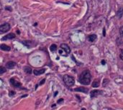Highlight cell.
<instances>
[{"label":"cell","mask_w":123,"mask_h":110,"mask_svg":"<svg viewBox=\"0 0 123 110\" xmlns=\"http://www.w3.org/2000/svg\"><path fill=\"white\" fill-rule=\"evenodd\" d=\"M91 76L89 71L88 70L84 71L81 74L78 78L79 82L81 84H84V85H89L91 82Z\"/></svg>","instance_id":"obj_1"},{"label":"cell","mask_w":123,"mask_h":110,"mask_svg":"<svg viewBox=\"0 0 123 110\" xmlns=\"http://www.w3.org/2000/svg\"><path fill=\"white\" fill-rule=\"evenodd\" d=\"M63 81H64V83L68 87H71L75 83L74 78L71 77V76H68V75H64L63 76Z\"/></svg>","instance_id":"obj_2"},{"label":"cell","mask_w":123,"mask_h":110,"mask_svg":"<svg viewBox=\"0 0 123 110\" xmlns=\"http://www.w3.org/2000/svg\"><path fill=\"white\" fill-rule=\"evenodd\" d=\"M10 29V25L8 23L4 24L0 26V33H5Z\"/></svg>","instance_id":"obj_3"},{"label":"cell","mask_w":123,"mask_h":110,"mask_svg":"<svg viewBox=\"0 0 123 110\" xmlns=\"http://www.w3.org/2000/svg\"><path fill=\"white\" fill-rule=\"evenodd\" d=\"M102 94V91L100 90H97V89H95V90H93L90 93V95H91V97L93 98V97H97V96H99V94Z\"/></svg>","instance_id":"obj_4"},{"label":"cell","mask_w":123,"mask_h":110,"mask_svg":"<svg viewBox=\"0 0 123 110\" xmlns=\"http://www.w3.org/2000/svg\"><path fill=\"white\" fill-rule=\"evenodd\" d=\"M61 48L63 50H64L68 54H69V53H71V49H70L69 47H68V45H67L66 44H62L61 45Z\"/></svg>","instance_id":"obj_5"},{"label":"cell","mask_w":123,"mask_h":110,"mask_svg":"<svg viewBox=\"0 0 123 110\" xmlns=\"http://www.w3.org/2000/svg\"><path fill=\"white\" fill-rule=\"evenodd\" d=\"M10 82L15 87H21V84L20 83V82L18 81L15 80V79H13V78L10 79Z\"/></svg>","instance_id":"obj_6"},{"label":"cell","mask_w":123,"mask_h":110,"mask_svg":"<svg viewBox=\"0 0 123 110\" xmlns=\"http://www.w3.org/2000/svg\"><path fill=\"white\" fill-rule=\"evenodd\" d=\"M45 72V69H41V70H35L33 71V73L35 76H38V75H40V74H44Z\"/></svg>","instance_id":"obj_7"},{"label":"cell","mask_w":123,"mask_h":110,"mask_svg":"<svg viewBox=\"0 0 123 110\" xmlns=\"http://www.w3.org/2000/svg\"><path fill=\"white\" fill-rule=\"evenodd\" d=\"M15 66H16V63L15 62H12V61H9L6 64V66L8 69H13Z\"/></svg>","instance_id":"obj_8"},{"label":"cell","mask_w":123,"mask_h":110,"mask_svg":"<svg viewBox=\"0 0 123 110\" xmlns=\"http://www.w3.org/2000/svg\"><path fill=\"white\" fill-rule=\"evenodd\" d=\"M15 37V34L14 33H10V34H8L7 36L4 37L2 38V40H7V39H14Z\"/></svg>","instance_id":"obj_9"},{"label":"cell","mask_w":123,"mask_h":110,"mask_svg":"<svg viewBox=\"0 0 123 110\" xmlns=\"http://www.w3.org/2000/svg\"><path fill=\"white\" fill-rule=\"evenodd\" d=\"M0 49H2L3 51H9L11 49V48L7 45H6L4 44H2L0 45Z\"/></svg>","instance_id":"obj_10"},{"label":"cell","mask_w":123,"mask_h":110,"mask_svg":"<svg viewBox=\"0 0 123 110\" xmlns=\"http://www.w3.org/2000/svg\"><path fill=\"white\" fill-rule=\"evenodd\" d=\"M74 90L76 92H84V93H86L88 92V89L84 87H78V88L75 89Z\"/></svg>","instance_id":"obj_11"},{"label":"cell","mask_w":123,"mask_h":110,"mask_svg":"<svg viewBox=\"0 0 123 110\" xmlns=\"http://www.w3.org/2000/svg\"><path fill=\"white\" fill-rule=\"evenodd\" d=\"M122 15H123V9L121 7L118 9L117 12V16L118 17V18H122Z\"/></svg>","instance_id":"obj_12"},{"label":"cell","mask_w":123,"mask_h":110,"mask_svg":"<svg viewBox=\"0 0 123 110\" xmlns=\"http://www.w3.org/2000/svg\"><path fill=\"white\" fill-rule=\"evenodd\" d=\"M97 37L96 34H91V35L89 36V42H94V41L97 39Z\"/></svg>","instance_id":"obj_13"},{"label":"cell","mask_w":123,"mask_h":110,"mask_svg":"<svg viewBox=\"0 0 123 110\" xmlns=\"http://www.w3.org/2000/svg\"><path fill=\"white\" fill-rule=\"evenodd\" d=\"M24 70H25V72L27 74H30L32 73V69H31L30 67H29V66H25V67H24Z\"/></svg>","instance_id":"obj_14"},{"label":"cell","mask_w":123,"mask_h":110,"mask_svg":"<svg viewBox=\"0 0 123 110\" xmlns=\"http://www.w3.org/2000/svg\"><path fill=\"white\" fill-rule=\"evenodd\" d=\"M50 51H53V52L56 51V49H57V46H56V44H52V45L50 46Z\"/></svg>","instance_id":"obj_15"},{"label":"cell","mask_w":123,"mask_h":110,"mask_svg":"<svg viewBox=\"0 0 123 110\" xmlns=\"http://www.w3.org/2000/svg\"><path fill=\"white\" fill-rule=\"evenodd\" d=\"M99 86V81H98V80H95L93 84H92V87H98Z\"/></svg>","instance_id":"obj_16"},{"label":"cell","mask_w":123,"mask_h":110,"mask_svg":"<svg viewBox=\"0 0 123 110\" xmlns=\"http://www.w3.org/2000/svg\"><path fill=\"white\" fill-rule=\"evenodd\" d=\"M6 68H4V66H0V74H4L6 72Z\"/></svg>","instance_id":"obj_17"},{"label":"cell","mask_w":123,"mask_h":110,"mask_svg":"<svg viewBox=\"0 0 123 110\" xmlns=\"http://www.w3.org/2000/svg\"><path fill=\"white\" fill-rule=\"evenodd\" d=\"M22 43H23V44H25L27 47H30V44H31V42H30V41H25V42H23Z\"/></svg>","instance_id":"obj_18"},{"label":"cell","mask_w":123,"mask_h":110,"mask_svg":"<svg viewBox=\"0 0 123 110\" xmlns=\"http://www.w3.org/2000/svg\"><path fill=\"white\" fill-rule=\"evenodd\" d=\"M119 32H120L121 36L123 37V26H122L121 27V28H120V29H119Z\"/></svg>","instance_id":"obj_19"},{"label":"cell","mask_w":123,"mask_h":110,"mask_svg":"<svg viewBox=\"0 0 123 110\" xmlns=\"http://www.w3.org/2000/svg\"><path fill=\"white\" fill-rule=\"evenodd\" d=\"M45 79H43L42 81H41V82H40V85H42V84H43L44 83H45Z\"/></svg>","instance_id":"obj_20"},{"label":"cell","mask_w":123,"mask_h":110,"mask_svg":"<svg viewBox=\"0 0 123 110\" xmlns=\"http://www.w3.org/2000/svg\"><path fill=\"white\" fill-rule=\"evenodd\" d=\"M15 92H13V91H11L10 92H9V96L11 97V96H13V95H15Z\"/></svg>","instance_id":"obj_21"},{"label":"cell","mask_w":123,"mask_h":110,"mask_svg":"<svg viewBox=\"0 0 123 110\" xmlns=\"http://www.w3.org/2000/svg\"><path fill=\"white\" fill-rule=\"evenodd\" d=\"M63 99H59L58 101V104H59L60 102H63Z\"/></svg>","instance_id":"obj_22"},{"label":"cell","mask_w":123,"mask_h":110,"mask_svg":"<svg viewBox=\"0 0 123 110\" xmlns=\"http://www.w3.org/2000/svg\"><path fill=\"white\" fill-rule=\"evenodd\" d=\"M58 92H55V94H54V97H56V96L57 95V94H58Z\"/></svg>","instance_id":"obj_23"},{"label":"cell","mask_w":123,"mask_h":110,"mask_svg":"<svg viewBox=\"0 0 123 110\" xmlns=\"http://www.w3.org/2000/svg\"><path fill=\"white\" fill-rule=\"evenodd\" d=\"M102 64H105V61L102 60Z\"/></svg>","instance_id":"obj_24"},{"label":"cell","mask_w":123,"mask_h":110,"mask_svg":"<svg viewBox=\"0 0 123 110\" xmlns=\"http://www.w3.org/2000/svg\"><path fill=\"white\" fill-rule=\"evenodd\" d=\"M103 33H104V36H105V29L104 28V31H103Z\"/></svg>","instance_id":"obj_25"},{"label":"cell","mask_w":123,"mask_h":110,"mask_svg":"<svg viewBox=\"0 0 123 110\" xmlns=\"http://www.w3.org/2000/svg\"><path fill=\"white\" fill-rule=\"evenodd\" d=\"M121 52H122V54H123V49H121Z\"/></svg>","instance_id":"obj_26"}]
</instances>
